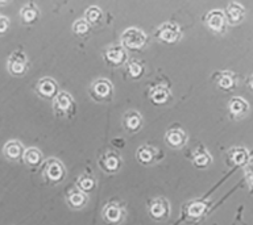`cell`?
I'll use <instances>...</instances> for the list:
<instances>
[{
    "instance_id": "obj_24",
    "label": "cell",
    "mask_w": 253,
    "mask_h": 225,
    "mask_svg": "<svg viewBox=\"0 0 253 225\" xmlns=\"http://www.w3.org/2000/svg\"><path fill=\"white\" fill-rule=\"evenodd\" d=\"M191 159H193V163L199 169H207L211 163H212V157L211 154L205 149V148H197L194 150L193 155H191Z\"/></svg>"
},
{
    "instance_id": "obj_17",
    "label": "cell",
    "mask_w": 253,
    "mask_h": 225,
    "mask_svg": "<svg viewBox=\"0 0 253 225\" xmlns=\"http://www.w3.org/2000/svg\"><path fill=\"white\" fill-rule=\"evenodd\" d=\"M88 196L78 188H71L66 193V203L71 209H82L87 205Z\"/></svg>"
},
{
    "instance_id": "obj_33",
    "label": "cell",
    "mask_w": 253,
    "mask_h": 225,
    "mask_svg": "<svg viewBox=\"0 0 253 225\" xmlns=\"http://www.w3.org/2000/svg\"><path fill=\"white\" fill-rule=\"evenodd\" d=\"M249 88L253 91V75L249 78Z\"/></svg>"
},
{
    "instance_id": "obj_28",
    "label": "cell",
    "mask_w": 253,
    "mask_h": 225,
    "mask_svg": "<svg viewBox=\"0 0 253 225\" xmlns=\"http://www.w3.org/2000/svg\"><path fill=\"white\" fill-rule=\"evenodd\" d=\"M103 19L102 9L96 5H90L84 12V20L90 25H98Z\"/></svg>"
},
{
    "instance_id": "obj_9",
    "label": "cell",
    "mask_w": 253,
    "mask_h": 225,
    "mask_svg": "<svg viewBox=\"0 0 253 225\" xmlns=\"http://www.w3.org/2000/svg\"><path fill=\"white\" fill-rule=\"evenodd\" d=\"M99 165H100V167L106 173L115 174L122 169L123 159L118 151L108 150V151H106V153L100 155V158H99Z\"/></svg>"
},
{
    "instance_id": "obj_2",
    "label": "cell",
    "mask_w": 253,
    "mask_h": 225,
    "mask_svg": "<svg viewBox=\"0 0 253 225\" xmlns=\"http://www.w3.org/2000/svg\"><path fill=\"white\" fill-rule=\"evenodd\" d=\"M66 177V169L59 159L49 158L42 165V178L50 185H58Z\"/></svg>"
},
{
    "instance_id": "obj_31",
    "label": "cell",
    "mask_w": 253,
    "mask_h": 225,
    "mask_svg": "<svg viewBox=\"0 0 253 225\" xmlns=\"http://www.w3.org/2000/svg\"><path fill=\"white\" fill-rule=\"evenodd\" d=\"M244 177L249 187L253 189V158H251L248 163L244 166Z\"/></svg>"
},
{
    "instance_id": "obj_22",
    "label": "cell",
    "mask_w": 253,
    "mask_h": 225,
    "mask_svg": "<svg viewBox=\"0 0 253 225\" xmlns=\"http://www.w3.org/2000/svg\"><path fill=\"white\" fill-rule=\"evenodd\" d=\"M20 17H21V21L27 25H31V24H35L37 20L40 19V9L39 7L36 5V3L33 1H29L21 8L20 11Z\"/></svg>"
},
{
    "instance_id": "obj_4",
    "label": "cell",
    "mask_w": 253,
    "mask_h": 225,
    "mask_svg": "<svg viewBox=\"0 0 253 225\" xmlns=\"http://www.w3.org/2000/svg\"><path fill=\"white\" fill-rule=\"evenodd\" d=\"M7 69L13 76H23L29 69L27 54L23 50H15L7 59Z\"/></svg>"
},
{
    "instance_id": "obj_7",
    "label": "cell",
    "mask_w": 253,
    "mask_h": 225,
    "mask_svg": "<svg viewBox=\"0 0 253 225\" xmlns=\"http://www.w3.org/2000/svg\"><path fill=\"white\" fill-rule=\"evenodd\" d=\"M156 37L165 43H175L182 38V32L179 25L173 21L161 24L156 31Z\"/></svg>"
},
{
    "instance_id": "obj_15",
    "label": "cell",
    "mask_w": 253,
    "mask_h": 225,
    "mask_svg": "<svg viewBox=\"0 0 253 225\" xmlns=\"http://www.w3.org/2000/svg\"><path fill=\"white\" fill-rule=\"evenodd\" d=\"M162 157V153L160 150L154 149L153 146H140L136 151V158L141 165H152L154 162L160 161Z\"/></svg>"
},
{
    "instance_id": "obj_14",
    "label": "cell",
    "mask_w": 253,
    "mask_h": 225,
    "mask_svg": "<svg viewBox=\"0 0 253 225\" xmlns=\"http://www.w3.org/2000/svg\"><path fill=\"white\" fill-rule=\"evenodd\" d=\"M149 99L156 106H165L171 99V91L165 84H154L149 88Z\"/></svg>"
},
{
    "instance_id": "obj_3",
    "label": "cell",
    "mask_w": 253,
    "mask_h": 225,
    "mask_svg": "<svg viewBox=\"0 0 253 225\" xmlns=\"http://www.w3.org/2000/svg\"><path fill=\"white\" fill-rule=\"evenodd\" d=\"M210 208H211V201L195 199V200L187 201L183 205V216H185L186 220L197 223V221H201L209 213Z\"/></svg>"
},
{
    "instance_id": "obj_20",
    "label": "cell",
    "mask_w": 253,
    "mask_h": 225,
    "mask_svg": "<svg viewBox=\"0 0 253 225\" xmlns=\"http://www.w3.org/2000/svg\"><path fill=\"white\" fill-rule=\"evenodd\" d=\"M225 19H227V23L232 24V25H236V24L241 23L245 16V9L244 7L239 3H229L225 8Z\"/></svg>"
},
{
    "instance_id": "obj_23",
    "label": "cell",
    "mask_w": 253,
    "mask_h": 225,
    "mask_svg": "<svg viewBox=\"0 0 253 225\" xmlns=\"http://www.w3.org/2000/svg\"><path fill=\"white\" fill-rule=\"evenodd\" d=\"M228 107H229V112H231V114H232L233 117H236V118L244 117L249 111L248 102H247L245 99L239 98V96L231 99V100H229Z\"/></svg>"
},
{
    "instance_id": "obj_16",
    "label": "cell",
    "mask_w": 253,
    "mask_h": 225,
    "mask_svg": "<svg viewBox=\"0 0 253 225\" xmlns=\"http://www.w3.org/2000/svg\"><path fill=\"white\" fill-rule=\"evenodd\" d=\"M165 142L173 149H182L187 142V134L181 128H171L165 133Z\"/></svg>"
},
{
    "instance_id": "obj_11",
    "label": "cell",
    "mask_w": 253,
    "mask_h": 225,
    "mask_svg": "<svg viewBox=\"0 0 253 225\" xmlns=\"http://www.w3.org/2000/svg\"><path fill=\"white\" fill-rule=\"evenodd\" d=\"M206 25L213 33H224L227 29V19H225L224 12L220 9H212L210 11L205 17Z\"/></svg>"
},
{
    "instance_id": "obj_26",
    "label": "cell",
    "mask_w": 253,
    "mask_h": 225,
    "mask_svg": "<svg viewBox=\"0 0 253 225\" xmlns=\"http://www.w3.org/2000/svg\"><path fill=\"white\" fill-rule=\"evenodd\" d=\"M77 188L81 189L82 192L88 193L91 191H94L95 187H96V181H95V178L90 174H82V175H79L78 179H77Z\"/></svg>"
},
{
    "instance_id": "obj_10",
    "label": "cell",
    "mask_w": 253,
    "mask_h": 225,
    "mask_svg": "<svg viewBox=\"0 0 253 225\" xmlns=\"http://www.w3.org/2000/svg\"><path fill=\"white\" fill-rule=\"evenodd\" d=\"M149 215L153 220L164 221L170 215V204L165 197H156L149 203Z\"/></svg>"
},
{
    "instance_id": "obj_6",
    "label": "cell",
    "mask_w": 253,
    "mask_h": 225,
    "mask_svg": "<svg viewBox=\"0 0 253 225\" xmlns=\"http://www.w3.org/2000/svg\"><path fill=\"white\" fill-rule=\"evenodd\" d=\"M91 98L98 102H108L114 95V86L108 79L99 78L92 82L90 87Z\"/></svg>"
},
{
    "instance_id": "obj_29",
    "label": "cell",
    "mask_w": 253,
    "mask_h": 225,
    "mask_svg": "<svg viewBox=\"0 0 253 225\" xmlns=\"http://www.w3.org/2000/svg\"><path fill=\"white\" fill-rule=\"evenodd\" d=\"M128 74L132 79H140L145 73V66L137 59H129L126 63Z\"/></svg>"
},
{
    "instance_id": "obj_1",
    "label": "cell",
    "mask_w": 253,
    "mask_h": 225,
    "mask_svg": "<svg viewBox=\"0 0 253 225\" xmlns=\"http://www.w3.org/2000/svg\"><path fill=\"white\" fill-rule=\"evenodd\" d=\"M120 39H122V46L126 50L138 51L146 46L149 37L142 29L132 27L123 32Z\"/></svg>"
},
{
    "instance_id": "obj_25",
    "label": "cell",
    "mask_w": 253,
    "mask_h": 225,
    "mask_svg": "<svg viewBox=\"0 0 253 225\" xmlns=\"http://www.w3.org/2000/svg\"><path fill=\"white\" fill-rule=\"evenodd\" d=\"M228 157L232 161L233 165L236 166H245L249 162V159H251L248 150L245 149V148H240V146L229 150Z\"/></svg>"
},
{
    "instance_id": "obj_8",
    "label": "cell",
    "mask_w": 253,
    "mask_h": 225,
    "mask_svg": "<svg viewBox=\"0 0 253 225\" xmlns=\"http://www.w3.org/2000/svg\"><path fill=\"white\" fill-rule=\"evenodd\" d=\"M126 212L119 203L116 201H108L102 211V217L104 223L108 225H119L124 220Z\"/></svg>"
},
{
    "instance_id": "obj_34",
    "label": "cell",
    "mask_w": 253,
    "mask_h": 225,
    "mask_svg": "<svg viewBox=\"0 0 253 225\" xmlns=\"http://www.w3.org/2000/svg\"><path fill=\"white\" fill-rule=\"evenodd\" d=\"M0 17H1V15H0Z\"/></svg>"
},
{
    "instance_id": "obj_5",
    "label": "cell",
    "mask_w": 253,
    "mask_h": 225,
    "mask_svg": "<svg viewBox=\"0 0 253 225\" xmlns=\"http://www.w3.org/2000/svg\"><path fill=\"white\" fill-rule=\"evenodd\" d=\"M53 110L58 116L70 117L75 112L74 99L66 91H61L53 100Z\"/></svg>"
},
{
    "instance_id": "obj_21",
    "label": "cell",
    "mask_w": 253,
    "mask_h": 225,
    "mask_svg": "<svg viewBox=\"0 0 253 225\" xmlns=\"http://www.w3.org/2000/svg\"><path fill=\"white\" fill-rule=\"evenodd\" d=\"M24 163L31 167V169H37L41 165H43V155L41 153V150L37 148H28L25 149L23 157Z\"/></svg>"
},
{
    "instance_id": "obj_12",
    "label": "cell",
    "mask_w": 253,
    "mask_h": 225,
    "mask_svg": "<svg viewBox=\"0 0 253 225\" xmlns=\"http://www.w3.org/2000/svg\"><path fill=\"white\" fill-rule=\"evenodd\" d=\"M126 59H128L126 50L122 45H111L104 51V61L110 66H123L124 63H126Z\"/></svg>"
},
{
    "instance_id": "obj_18",
    "label": "cell",
    "mask_w": 253,
    "mask_h": 225,
    "mask_svg": "<svg viewBox=\"0 0 253 225\" xmlns=\"http://www.w3.org/2000/svg\"><path fill=\"white\" fill-rule=\"evenodd\" d=\"M24 153H25L24 145L20 141H17V140L8 141L3 148L4 157L8 158L9 161H20V159H23Z\"/></svg>"
},
{
    "instance_id": "obj_19",
    "label": "cell",
    "mask_w": 253,
    "mask_h": 225,
    "mask_svg": "<svg viewBox=\"0 0 253 225\" xmlns=\"http://www.w3.org/2000/svg\"><path fill=\"white\" fill-rule=\"evenodd\" d=\"M142 124H144V120H142V116L136 111H128L126 114H124V118H123V125L128 132L130 133H136L138 130L141 129Z\"/></svg>"
},
{
    "instance_id": "obj_13",
    "label": "cell",
    "mask_w": 253,
    "mask_h": 225,
    "mask_svg": "<svg viewBox=\"0 0 253 225\" xmlns=\"http://www.w3.org/2000/svg\"><path fill=\"white\" fill-rule=\"evenodd\" d=\"M36 92L43 99L47 100H54L55 96L59 94L58 91V84L53 78L45 76L41 78L36 84Z\"/></svg>"
},
{
    "instance_id": "obj_32",
    "label": "cell",
    "mask_w": 253,
    "mask_h": 225,
    "mask_svg": "<svg viewBox=\"0 0 253 225\" xmlns=\"http://www.w3.org/2000/svg\"><path fill=\"white\" fill-rule=\"evenodd\" d=\"M8 29H9V19L7 16H1L0 17V36L4 35Z\"/></svg>"
},
{
    "instance_id": "obj_30",
    "label": "cell",
    "mask_w": 253,
    "mask_h": 225,
    "mask_svg": "<svg viewBox=\"0 0 253 225\" xmlns=\"http://www.w3.org/2000/svg\"><path fill=\"white\" fill-rule=\"evenodd\" d=\"M90 28L91 25L87 23L86 20L79 19L77 20L74 23V25H73V31H74L75 35L79 36V37H86V36L90 33Z\"/></svg>"
},
{
    "instance_id": "obj_27",
    "label": "cell",
    "mask_w": 253,
    "mask_h": 225,
    "mask_svg": "<svg viewBox=\"0 0 253 225\" xmlns=\"http://www.w3.org/2000/svg\"><path fill=\"white\" fill-rule=\"evenodd\" d=\"M216 83L219 88L224 91L232 90L235 84H236V79L235 75L229 71H223V73H217L216 75Z\"/></svg>"
}]
</instances>
